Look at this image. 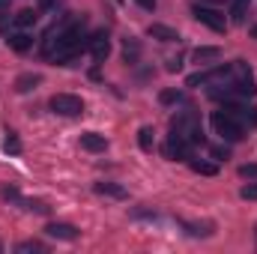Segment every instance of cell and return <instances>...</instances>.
Masks as SVG:
<instances>
[{
    "label": "cell",
    "mask_w": 257,
    "mask_h": 254,
    "mask_svg": "<svg viewBox=\"0 0 257 254\" xmlns=\"http://www.w3.org/2000/svg\"><path fill=\"white\" fill-rule=\"evenodd\" d=\"M209 123L215 129V135H221V141H227V144H239V141L245 138V123L236 120V117L227 114V111H212Z\"/></svg>",
    "instance_id": "6da1fadb"
},
{
    "label": "cell",
    "mask_w": 257,
    "mask_h": 254,
    "mask_svg": "<svg viewBox=\"0 0 257 254\" xmlns=\"http://www.w3.org/2000/svg\"><path fill=\"white\" fill-rule=\"evenodd\" d=\"M171 132L183 135L192 147H197V144H203V141H206V138H203V129H200V120H197V114H194V111H180V114L171 120Z\"/></svg>",
    "instance_id": "7a4b0ae2"
},
{
    "label": "cell",
    "mask_w": 257,
    "mask_h": 254,
    "mask_svg": "<svg viewBox=\"0 0 257 254\" xmlns=\"http://www.w3.org/2000/svg\"><path fill=\"white\" fill-rule=\"evenodd\" d=\"M192 15L203 24V27H209L212 33H224V30H227V18H224V12L215 9V6H209V3H194Z\"/></svg>",
    "instance_id": "3957f363"
},
{
    "label": "cell",
    "mask_w": 257,
    "mask_h": 254,
    "mask_svg": "<svg viewBox=\"0 0 257 254\" xmlns=\"http://www.w3.org/2000/svg\"><path fill=\"white\" fill-rule=\"evenodd\" d=\"M48 108L54 114H60V117H81L84 114V102L75 93H54L51 102H48Z\"/></svg>",
    "instance_id": "277c9868"
},
{
    "label": "cell",
    "mask_w": 257,
    "mask_h": 254,
    "mask_svg": "<svg viewBox=\"0 0 257 254\" xmlns=\"http://www.w3.org/2000/svg\"><path fill=\"white\" fill-rule=\"evenodd\" d=\"M162 156H165V159H171V162H186V159H192V144H189L183 135L171 132V135H168V141L162 144Z\"/></svg>",
    "instance_id": "5b68a950"
},
{
    "label": "cell",
    "mask_w": 257,
    "mask_h": 254,
    "mask_svg": "<svg viewBox=\"0 0 257 254\" xmlns=\"http://www.w3.org/2000/svg\"><path fill=\"white\" fill-rule=\"evenodd\" d=\"M87 48H90V54H93V60H96V63H105V60H108V54H111V39H108V33H105V30L90 33Z\"/></svg>",
    "instance_id": "8992f818"
},
{
    "label": "cell",
    "mask_w": 257,
    "mask_h": 254,
    "mask_svg": "<svg viewBox=\"0 0 257 254\" xmlns=\"http://www.w3.org/2000/svg\"><path fill=\"white\" fill-rule=\"evenodd\" d=\"M45 236L60 239V242H75L81 236V230L75 224H69V221H51V224H45Z\"/></svg>",
    "instance_id": "52a82bcc"
},
{
    "label": "cell",
    "mask_w": 257,
    "mask_h": 254,
    "mask_svg": "<svg viewBox=\"0 0 257 254\" xmlns=\"http://www.w3.org/2000/svg\"><path fill=\"white\" fill-rule=\"evenodd\" d=\"M6 45H9L12 51L24 54V51L33 48V36H30V30H9V33H6Z\"/></svg>",
    "instance_id": "ba28073f"
},
{
    "label": "cell",
    "mask_w": 257,
    "mask_h": 254,
    "mask_svg": "<svg viewBox=\"0 0 257 254\" xmlns=\"http://www.w3.org/2000/svg\"><path fill=\"white\" fill-rule=\"evenodd\" d=\"M180 227H183V233L192 236V239H206V236L215 233V224H212V221H180Z\"/></svg>",
    "instance_id": "9c48e42d"
},
{
    "label": "cell",
    "mask_w": 257,
    "mask_h": 254,
    "mask_svg": "<svg viewBox=\"0 0 257 254\" xmlns=\"http://www.w3.org/2000/svg\"><path fill=\"white\" fill-rule=\"evenodd\" d=\"M93 191H96V194H102V197H111V200H126V197H128L126 186L111 183V180H99V183H93Z\"/></svg>",
    "instance_id": "30bf717a"
},
{
    "label": "cell",
    "mask_w": 257,
    "mask_h": 254,
    "mask_svg": "<svg viewBox=\"0 0 257 254\" xmlns=\"http://www.w3.org/2000/svg\"><path fill=\"white\" fill-rule=\"evenodd\" d=\"M81 147H84L87 153H105V150H108V138L99 135V132H84V135H81Z\"/></svg>",
    "instance_id": "8fae6325"
},
{
    "label": "cell",
    "mask_w": 257,
    "mask_h": 254,
    "mask_svg": "<svg viewBox=\"0 0 257 254\" xmlns=\"http://www.w3.org/2000/svg\"><path fill=\"white\" fill-rule=\"evenodd\" d=\"M141 54H144V45H141V39L128 36L126 42H123V63H128V66H138V60H141Z\"/></svg>",
    "instance_id": "7c38bea8"
},
{
    "label": "cell",
    "mask_w": 257,
    "mask_h": 254,
    "mask_svg": "<svg viewBox=\"0 0 257 254\" xmlns=\"http://www.w3.org/2000/svg\"><path fill=\"white\" fill-rule=\"evenodd\" d=\"M39 84H42V75H36V72H24V75L15 78V93H33Z\"/></svg>",
    "instance_id": "4fadbf2b"
},
{
    "label": "cell",
    "mask_w": 257,
    "mask_h": 254,
    "mask_svg": "<svg viewBox=\"0 0 257 254\" xmlns=\"http://www.w3.org/2000/svg\"><path fill=\"white\" fill-rule=\"evenodd\" d=\"M218 57H221V48H218V45H197L192 51L194 63H212V60H218Z\"/></svg>",
    "instance_id": "5bb4252c"
},
{
    "label": "cell",
    "mask_w": 257,
    "mask_h": 254,
    "mask_svg": "<svg viewBox=\"0 0 257 254\" xmlns=\"http://www.w3.org/2000/svg\"><path fill=\"white\" fill-rule=\"evenodd\" d=\"M147 33H150L153 39H159V42H177V39H180V33H177L174 27H168V24H150Z\"/></svg>",
    "instance_id": "9a60e30c"
},
{
    "label": "cell",
    "mask_w": 257,
    "mask_h": 254,
    "mask_svg": "<svg viewBox=\"0 0 257 254\" xmlns=\"http://www.w3.org/2000/svg\"><path fill=\"white\" fill-rule=\"evenodd\" d=\"M36 18H39L36 9H21V12L12 15V27H15V30H30V27L36 24Z\"/></svg>",
    "instance_id": "2e32d148"
},
{
    "label": "cell",
    "mask_w": 257,
    "mask_h": 254,
    "mask_svg": "<svg viewBox=\"0 0 257 254\" xmlns=\"http://www.w3.org/2000/svg\"><path fill=\"white\" fill-rule=\"evenodd\" d=\"M180 102H183V90H177V87L159 90V105H162V108H174V105H180Z\"/></svg>",
    "instance_id": "e0dca14e"
},
{
    "label": "cell",
    "mask_w": 257,
    "mask_h": 254,
    "mask_svg": "<svg viewBox=\"0 0 257 254\" xmlns=\"http://www.w3.org/2000/svg\"><path fill=\"white\" fill-rule=\"evenodd\" d=\"M138 147H141L144 153H153V150H156V132H153V126L138 129Z\"/></svg>",
    "instance_id": "ac0fdd59"
},
{
    "label": "cell",
    "mask_w": 257,
    "mask_h": 254,
    "mask_svg": "<svg viewBox=\"0 0 257 254\" xmlns=\"http://www.w3.org/2000/svg\"><path fill=\"white\" fill-rule=\"evenodd\" d=\"M189 165H192L194 174H200V177H215L218 174V162H203V159H189Z\"/></svg>",
    "instance_id": "d6986e66"
},
{
    "label": "cell",
    "mask_w": 257,
    "mask_h": 254,
    "mask_svg": "<svg viewBox=\"0 0 257 254\" xmlns=\"http://www.w3.org/2000/svg\"><path fill=\"white\" fill-rule=\"evenodd\" d=\"M21 206L27 212H39V215H48L51 212V203L48 200H39V197H21Z\"/></svg>",
    "instance_id": "ffe728a7"
},
{
    "label": "cell",
    "mask_w": 257,
    "mask_h": 254,
    "mask_svg": "<svg viewBox=\"0 0 257 254\" xmlns=\"http://www.w3.org/2000/svg\"><path fill=\"white\" fill-rule=\"evenodd\" d=\"M132 218H141V221H159V212H156V209L135 206V209H132Z\"/></svg>",
    "instance_id": "44dd1931"
},
{
    "label": "cell",
    "mask_w": 257,
    "mask_h": 254,
    "mask_svg": "<svg viewBox=\"0 0 257 254\" xmlns=\"http://www.w3.org/2000/svg\"><path fill=\"white\" fill-rule=\"evenodd\" d=\"M0 200H6V203H21V191L15 189V186H3V189H0Z\"/></svg>",
    "instance_id": "7402d4cb"
},
{
    "label": "cell",
    "mask_w": 257,
    "mask_h": 254,
    "mask_svg": "<svg viewBox=\"0 0 257 254\" xmlns=\"http://www.w3.org/2000/svg\"><path fill=\"white\" fill-rule=\"evenodd\" d=\"M15 251H18V254H27V251H45V245H42V242H36V239H24V242H18V245H15Z\"/></svg>",
    "instance_id": "603a6c76"
},
{
    "label": "cell",
    "mask_w": 257,
    "mask_h": 254,
    "mask_svg": "<svg viewBox=\"0 0 257 254\" xmlns=\"http://www.w3.org/2000/svg\"><path fill=\"white\" fill-rule=\"evenodd\" d=\"M203 84H209V69L206 72H194L186 78V87H203Z\"/></svg>",
    "instance_id": "cb8c5ba5"
},
{
    "label": "cell",
    "mask_w": 257,
    "mask_h": 254,
    "mask_svg": "<svg viewBox=\"0 0 257 254\" xmlns=\"http://www.w3.org/2000/svg\"><path fill=\"white\" fill-rule=\"evenodd\" d=\"M3 153H9V156H18V153H21V141H18L12 132H9V138L3 141Z\"/></svg>",
    "instance_id": "d4e9b609"
},
{
    "label": "cell",
    "mask_w": 257,
    "mask_h": 254,
    "mask_svg": "<svg viewBox=\"0 0 257 254\" xmlns=\"http://www.w3.org/2000/svg\"><path fill=\"white\" fill-rule=\"evenodd\" d=\"M209 156H212V162H227L230 159V147H224V144L209 147Z\"/></svg>",
    "instance_id": "484cf974"
},
{
    "label": "cell",
    "mask_w": 257,
    "mask_h": 254,
    "mask_svg": "<svg viewBox=\"0 0 257 254\" xmlns=\"http://www.w3.org/2000/svg\"><path fill=\"white\" fill-rule=\"evenodd\" d=\"M239 197H242V200H257V180L245 183V186L239 189Z\"/></svg>",
    "instance_id": "4316f807"
},
{
    "label": "cell",
    "mask_w": 257,
    "mask_h": 254,
    "mask_svg": "<svg viewBox=\"0 0 257 254\" xmlns=\"http://www.w3.org/2000/svg\"><path fill=\"white\" fill-rule=\"evenodd\" d=\"M239 177H242V180H257V162L242 165V168H239Z\"/></svg>",
    "instance_id": "83f0119b"
},
{
    "label": "cell",
    "mask_w": 257,
    "mask_h": 254,
    "mask_svg": "<svg viewBox=\"0 0 257 254\" xmlns=\"http://www.w3.org/2000/svg\"><path fill=\"white\" fill-rule=\"evenodd\" d=\"M165 69H168V72H180V69H183V57H180V54H177V57H168V60H165Z\"/></svg>",
    "instance_id": "f1b7e54d"
},
{
    "label": "cell",
    "mask_w": 257,
    "mask_h": 254,
    "mask_svg": "<svg viewBox=\"0 0 257 254\" xmlns=\"http://www.w3.org/2000/svg\"><path fill=\"white\" fill-rule=\"evenodd\" d=\"M144 12H156V6H159V0H135Z\"/></svg>",
    "instance_id": "f546056e"
},
{
    "label": "cell",
    "mask_w": 257,
    "mask_h": 254,
    "mask_svg": "<svg viewBox=\"0 0 257 254\" xmlns=\"http://www.w3.org/2000/svg\"><path fill=\"white\" fill-rule=\"evenodd\" d=\"M251 36H254V39H257V27H251Z\"/></svg>",
    "instance_id": "4dcf8cb0"
},
{
    "label": "cell",
    "mask_w": 257,
    "mask_h": 254,
    "mask_svg": "<svg viewBox=\"0 0 257 254\" xmlns=\"http://www.w3.org/2000/svg\"><path fill=\"white\" fill-rule=\"evenodd\" d=\"M254 239H257V227H254Z\"/></svg>",
    "instance_id": "1f68e13d"
},
{
    "label": "cell",
    "mask_w": 257,
    "mask_h": 254,
    "mask_svg": "<svg viewBox=\"0 0 257 254\" xmlns=\"http://www.w3.org/2000/svg\"><path fill=\"white\" fill-rule=\"evenodd\" d=\"M0 251H3V242H0Z\"/></svg>",
    "instance_id": "d6a6232c"
}]
</instances>
